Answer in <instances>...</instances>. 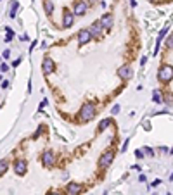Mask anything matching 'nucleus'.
<instances>
[{
    "label": "nucleus",
    "instance_id": "a878e982",
    "mask_svg": "<svg viewBox=\"0 0 173 195\" xmlns=\"http://www.w3.org/2000/svg\"><path fill=\"white\" fill-rule=\"evenodd\" d=\"M45 104H47V100H43V102H42V104H40V105H38V109H40V111H42V109L45 107Z\"/></svg>",
    "mask_w": 173,
    "mask_h": 195
},
{
    "label": "nucleus",
    "instance_id": "412c9836",
    "mask_svg": "<svg viewBox=\"0 0 173 195\" xmlns=\"http://www.w3.org/2000/svg\"><path fill=\"white\" fill-rule=\"evenodd\" d=\"M128 142H130V140L126 138V140H125V143H123V147H121V150H123V152H126V149H128Z\"/></svg>",
    "mask_w": 173,
    "mask_h": 195
},
{
    "label": "nucleus",
    "instance_id": "5701e85b",
    "mask_svg": "<svg viewBox=\"0 0 173 195\" xmlns=\"http://www.w3.org/2000/svg\"><path fill=\"white\" fill-rule=\"evenodd\" d=\"M0 71H2V73H7V71H9L7 64H2V66H0Z\"/></svg>",
    "mask_w": 173,
    "mask_h": 195
},
{
    "label": "nucleus",
    "instance_id": "423d86ee",
    "mask_svg": "<svg viewBox=\"0 0 173 195\" xmlns=\"http://www.w3.org/2000/svg\"><path fill=\"white\" fill-rule=\"evenodd\" d=\"M42 69H43V74H50V73L56 71V62L50 57H45L43 62H42Z\"/></svg>",
    "mask_w": 173,
    "mask_h": 195
},
{
    "label": "nucleus",
    "instance_id": "b1692460",
    "mask_svg": "<svg viewBox=\"0 0 173 195\" xmlns=\"http://www.w3.org/2000/svg\"><path fill=\"white\" fill-rule=\"evenodd\" d=\"M111 112H113V114H118V112H119V105H114V107H113V111H111Z\"/></svg>",
    "mask_w": 173,
    "mask_h": 195
},
{
    "label": "nucleus",
    "instance_id": "0eeeda50",
    "mask_svg": "<svg viewBox=\"0 0 173 195\" xmlns=\"http://www.w3.org/2000/svg\"><path fill=\"white\" fill-rule=\"evenodd\" d=\"M87 12V4L83 2V0H76L75 2V11H73V14L75 16H83Z\"/></svg>",
    "mask_w": 173,
    "mask_h": 195
},
{
    "label": "nucleus",
    "instance_id": "4be33fe9",
    "mask_svg": "<svg viewBox=\"0 0 173 195\" xmlns=\"http://www.w3.org/2000/svg\"><path fill=\"white\" fill-rule=\"evenodd\" d=\"M12 38H14V31H12V33H7V36H5V41H11Z\"/></svg>",
    "mask_w": 173,
    "mask_h": 195
},
{
    "label": "nucleus",
    "instance_id": "7ed1b4c3",
    "mask_svg": "<svg viewBox=\"0 0 173 195\" xmlns=\"http://www.w3.org/2000/svg\"><path fill=\"white\" fill-rule=\"evenodd\" d=\"M113 161H114V152L109 150V152H106V154L100 156V159H99V166H100V168H107V166H111Z\"/></svg>",
    "mask_w": 173,
    "mask_h": 195
},
{
    "label": "nucleus",
    "instance_id": "9b49d317",
    "mask_svg": "<svg viewBox=\"0 0 173 195\" xmlns=\"http://www.w3.org/2000/svg\"><path fill=\"white\" fill-rule=\"evenodd\" d=\"M100 28H104V29H109L111 26H113V16L111 14H104L102 18H100Z\"/></svg>",
    "mask_w": 173,
    "mask_h": 195
},
{
    "label": "nucleus",
    "instance_id": "ddd939ff",
    "mask_svg": "<svg viewBox=\"0 0 173 195\" xmlns=\"http://www.w3.org/2000/svg\"><path fill=\"white\" fill-rule=\"evenodd\" d=\"M81 190H83V187H81L80 183H73V181L68 183V192H69L71 195H80L81 194Z\"/></svg>",
    "mask_w": 173,
    "mask_h": 195
},
{
    "label": "nucleus",
    "instance_id": "f3484780",
    "mask_svg": "<svg viewBox=\"0 0 173 195\" xmlns=\"http://www.w3.org/2000/svg\"><path fill=\"white\" fill-rule=\"evenodd\" d=\"M16 11H18V2L14 0V2L11 4V9H9V18H14V16H16Z\"/></svg>",
    "mask_w": 173,
    "mask_h": 195
},
{
    "label": "nucleus",
    "instance_id": "9d476101",
    "mask_svg": "<svg viewBox=\"0 0 173 195\" xmlns=\"http://www.w3.org/2000/svg\"><path fill=\"white\" fill-rule=\"evenodd\" d=\"M73 22H75V14L69 12V11H66L64 12V21H62V28H71Z\"/></svg>",
    "mask_w": 173,
    "mask_h": 195
},
{
    "label": "nucleus",
    "instance_id": "cd10ccee",
    "mask_svg": "<svg viewBox=\"0 0 173 195\" xmlns=\"http://www.w3.org/2000/svg\"><path fill=\"white\" fill-rule=\"evenodd\" d=\"M166 195H172V194H166Z\"/></svg>",
    "mask_w": 173,
    "mask_h": 195
},
{
    "label": "nucleus",
    "instance_id": "a211bd4d",
    "mask_svg": "<svg viewBox=\"0 0 173 195\" xmlns=\"http://www.w3.org/2000/svg\"><path fill=\"white\" fill-rule=\"evenodd\" d=\"M5 169H7V161H5V159H2V161H0V175H4V173H5Z\"/></svg>",
    "mask_w": 173,
    "mask_h": 195
},
{
    "label": "nucleus",
    "instance_id": "f8f14e48",
    "mask_svg": "<svg viewBox=\"0 0 173 195\" xmlns=\"http://www.w3.org/2000/svg\"><path fill=\"white\" fill-rule=\"evenodd\" d=\"M168 29H170V24H168V26H165V28L161 29V33H159V36H157V41H156V48H154V52H153L154 55L157 54V50H159V45H161V41H163V38L166 36V33H168Z\"/></svg>",
    "mask_w": 173,
    "mask_h": 195
},
{
    "label": "nucleus",
    "instance_id": "393cba45",
    "mask_svg": "<svg viewBox=\"0 0 173 195\" xmlns=\"http://www.w3.org/2000/svg\"><path fill=\"white\" fill-rule=\"evenodd\" d=\"M2 57H4V59H9V57H11V52H9V50H4V55H2Z\"/></svg>",
    "mask_w": 173,
    "mask_h": 195
},
{
    "label": "nucleus",
    "instance_id": "dca6fc26",
    "mask_svg": "<svg viewBox=\"0 0 173 195\" xmlns=\"http://www.w3.org/2000/svg\"><path fill=\"white\" fill-rule=\"evenodd\" d=\"M88 31H90V35H92V36H99V33H100V22L95 21V22L92 24V29H88Z\"/></svg>",
    "mask_w": 173,
    "mask_h": 195
},
{
    "label": "nucleus",
    "instance_id": "6ab92c4d",
    "mask_svg": "<svg viewBox=\"0 0 173 195\" xmlns=\"http://www.w3.org/2000/svg\"><path fill=\"white\" fill-rule=\"evenodd\" d=\"M154 102H156V104H161V102H163V100H161V93H159L157 90L154 92Z\"/></svg>",
    "mask_w": 173,
    "mask_h": 195
},
{
    "label": "nucleus",
    "instance_id": "39448f33",
    "mask_svg": "<svg viewBox=\"0 0 173 195\" xmlns=\"http://www.w3.org/2000/svg\"><path fill=\"white\" fill-rule=\"evenodd\" d=\"M54 162H56V156H54L52 150H45V152L42 154V164H43L45 168H50Z\"/></svg>",
    "mask_w": 173,
    "mask_h": 195
},
{
    "label": "nucleus",
    "instance_id": "aec40b11",
    "mask_svg": "<svg viewBox=\"0 0 173 195\" xmlns=\"http://www.w3.org/2000/svg\"><path fill=\"white\" fill-rule=\"evenodd\" d=\"M135 157H137V159H142V157H144L142 150H138V149H137V150H135Z\"/></svg>",
    "mask_w": 173,
    "mask_h": 195
},
{
    "label": "nucleus",
    "instance_id": "2eb2a0df",
    "mask_svg": "<svg viewBox=\"0 0 173 195\" xmlns=\"http://www.w3.org/2000/svg\"><path fill=\"white\" fill-rule=\"evenodd\" d=\"M43 9H45V14H52V11H54V2L52 0H43Z\"/></svg>",
    "mask_w": 173,
    "mask_h": 195
},
{
    "label": "nucleus",
    "instance_id": "c85d7f7f",
    "mask_svg": "<svg viewBox=\"0 0 173 195\" xmlns=\"http://www.w3.org/2000/svg\"><path fill=\"white\" fill-rule=\"evenodd\" d=\"M149 2H153V0H149Z\"/></svg>",
    "mask_w": 173,
    "mask_h": 195
},
{
    "label": "nucleus",
    "instance_id": "1a4fd4ad",
    "mask_svg": "<svg viewBox=\"0 0 173 195\" xmlns=\"http://www.w3.org/2000/svg\"><path fill=\"white\" fill-rule=\"evenodd\" d=\"M118 74H119V78L125 79V81H128V79L133 76V73H132V69H130L128 66H123V67H119V69H118Z\"/></svg>",
    "mask_w": 173,
    "mask_h": 195
},
{
    "label": "nucleus",
    "instance_id": "6e6552de",
    "mask_svg": "<svg viewBox=\"0 0 173 195\" xmlns=\"http://www.w3.org/2000/svg\"><path fill=\"white\" fill-rule=\"evenodd\" d=\"M90 40H92V35H90L88 29H81V31L78 33V41H80V45H87Z\"/></svg>",
    "mask_w": 173,
    "mask_h": 195
},
{
    "label": "nucleus",
    "instance_id": "f257e3e1",
    "mask_svg": "<svg viewBox=\"0 0 173 195\" xmlns=\"http://www.w3.org/2000/svg\"><path fill=\"white\" fill-rule=\"evenodd\" d=\"M95 105L92 104V102H87V104H83V107L80 109V121H83V123H88V121H92L94 116H95Z\"/></svg>",
    "mask_w": 173,
    "mask_h": 195
},
{
    "label": "nucleus",
    "instance_id": "f03ea898",
    "mask_svg": "<svg viewBox=\"0 0 173 195\" xmlns=\"http://www.w3.org/2000/svg\"><path fill=\"white\" fill-rule=\"evenodd\" d=\"M172 66H163L159 71H157V79L161 81V83H168V81H172Z\"/></svg>",
    "mask_w": 173,
    "mask_h": 195
},
{
    "label": "nucleus",
    "instance_id": "4468645a",
    "mask_svg": "<svg viewBox=\"0 0 173 195\" xmlns=\"http://www.w3.org/2000/svg\"><path fill=\"white\" fill-rule=\"evenodd\" d=\"M113 124V121H111V117H107V119H102L100 121V124H99V128H97V131L100 133V131H104V130H107L109 126Z\"/></svg>",
    "mask_w": 173,
    "mask_h": 195
},
{
    "label": "nucleus",
    "instance_id": "bb28decb",
    "mask_svg": "<svg viewBox=\"0 0 173 195\" xmlns=\"http://www.w3.org/2000/svg\"><path fill=\"white\" fill-rule=\"evenodd\" d=\"M49 195H61V194H59V192H50Z\"/></svg>",
    "mask_w": 173,
    "mask_h": 195
},
{
    "label": "nucleus",
    "instance_id": "20e7f679",
    "mask_svg": "<svg viewBox=\"0 0 173 195\" xmlns=\"http://www.w3.org/2000/svg\"><path fill=\"white\" fill-rule=\"evenodd\" d=\"M26 171H28L26 161H24V159H18V161L14 162V173H16L18 176H24L26 175Z\"/></svg>",
    "mask_w": 173,
    "mask_h": 195
}]
</instances>
